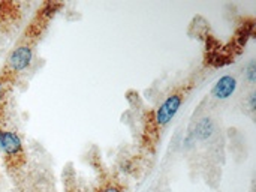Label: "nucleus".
<instances>
[{
  "mask_svg": "<svg viewBox=\"0 0 256 192\" xmlns=\"http://www.w3.org/2000/svg\"><path fill=\"white\" fill-rule=\"evenodd\" d=\"M98 192H123V188H122V185H120L118 182H116V180H108V182H105V183L99 188V191Z\"/></svg>",
  "mask_w": 256,
  "mask_h": 192,
  "instance_id": "6",
  "label": "nucleus"
},
{
  "mask_svg": "<svg viewBox=\"0 0 256 192\" xmlns=\"http://www.w3.org/2000/svg\"><path fill=\"white\" fill-rule=\"evenodd\" d=\"M192 87H194V80H188L182 83L180 86H177L176 90L166 96V99L159 105V108L148 119L146 129H144V144L147 147L156 146L162 129L176 117L186 96L190 93Z\"/></svg>",
  "mask_w": 256,
  "mask_h": 192,
  "instance_id": "1",
  "label": "nucleus"
},
{
  "mask_svg": "<svg viewBox=\"0 0 256 192\" xmlns=\"http://www.w3.org/2000/svg\"><path fill=\"white\" fill-rule=\"evenodd\" d=\"M0 150L9 173L20 171L26 165L27 156L22 141L14 129L8 128L4 119H0Z\"/></svg>",
  "mask_w": 256,
  "mask_h": 192,
  "instance_id": "3",
  "label": "nucleus"
},
{
  "mask_svg": "<svg viewBox=\"0 0 256 192\" xmlns=\"http://www.w3.org/2000/svg\"><path fill=\"white\" fill-rule=\"evenodd\" d=\"M38 36H39V24L33 21L30 29H27V32L22 35L20 42L14 47V50L6 59V63L2 71V77L4 80H12L18 74H21L24 69L28 68V65L33 60V53H34L36 42H38Z\"/></svg>",
  "mask_w": 256,
  "mask_h": 192,
  "instance_id": "2",
  "label": "nucleus"
},
{
  "mask_svg": "<svg viewBox=\"0 0 256 192\" xmlns=\"http://www.w3.org/2000/svg\"><path fill=\"white\" fill-rule=\"evenodd\" d=\"M246 77H248V81L250 83V84H254L256 80V63L255 60H252L249 65H248V68H246Z\"/></svg>",
  "mask_w": 256,
  "mask_h": 192,
  "instance_id": "7",
  "label": "nucleus"
},
{
  "mask_svg": "<svg viewBox=\"0 0 256 192\" xmlns=\"http://www.w3.org/2000/svg\"><path fill=\"white\" fill-rule=\"evenodd\" d=\"M249 110H255V92L249 95Z\"/></svg>",
  "mask_w": 256,
  "mask_h": 192,
  "instance_id": "8",
  "label": "nucleus"
},
{
  "mask_svg": "<svg viewBox=\"0 0 256 192\" xmlns=\"http://www.w3.org/2000/svg\"><path fill=\"white\" fill-rule=\"evenodd\" d=\"M213 131H214V125H213L212 119H207L206 117L196 126V137L200 140H207L208 137H212Z\"/></svg>",
  "mask_w": 256,
  "mask_h": 192,
  "instance_id": "5",
  "label": "nucleus"
},
{
  "mask_svg": "<svg viewBox=\"0 0 256 192\" xmlns=\"http://www.w3.org/2000/svg\"><path fill=\"white\" fill-rule=\"evenodd\" d=\"M237 89V80L231 75H225L222 78H219L212 90V95L216 98V99H228Z\"/></svg>",
  "mask_w": 256,
  "mask_h": 192,
  "instance_id": "4",
  "label": "nucleus"
}]
</instances>
